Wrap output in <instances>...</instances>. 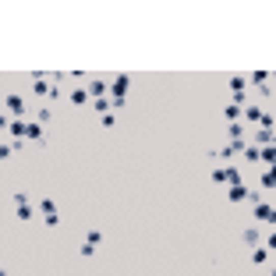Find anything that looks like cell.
Instances as JSON below:
<instances>
[{
  "label": "cell",
  "mask_w": 276,
  "mask_h": 276,
  "mask_svg": "<svg viewBox=\"0 0 276 276\" xmlns=\"http://www.w3.org/2000/svg\"><path fill=\"white\" fill-rule=\"evenodd\" d=\"M212 181L234 188V184H241V167H216V170H212Z\"/></svg>",
  "instance_id": "1"
},
{
  "label": "cell",
  "mask_w": 276,
  "mask_h": 276,
  "mask_svg": "<svg viewBox=\"0 0 276 276\" xmlns=\"http://www.w3.org/2000/svg\"><path fill=\"white\" fill-rule=\"evenodd\" d=\"M227 199H230L234 206H241V202H252V206H259V202H262V195H259V191H248L244 184H234V188L227 191Z\"/></svg>",
  "instance_id": "2"
},
{
  "label": "cell",
  "mask_w": 276,
  "mask_h": 276,
  "mask_svg": "<svg viewBox=\"0 0 276 276\" xmlns=\"http://www.w3.org/2000/svg\"><path fill=\"white\" fill-rule=\"evenodd\" d=\"M4 110H7L14 121H25V114H29L25 99H21V96H14V92H7V96H4Z\"/></svg>",
  "instance_id": "3"
},
{
  "label": "cell",
  "mask_w": 276,
  "mask_h": 276,
  "mask_svg": "<svg viewBox=\"0 0 276 276\" xmlns=\"http://www.w3.org/2000/svg\"><path fill=\"white\" fill-rule=\"evenodd\" d=\"M32 92L39 99H57V81H46V78H36L32 81Z\"/></svg>",
  "instance_id": "4"
},
{
  "label": "cell",
  "mask_w": 276,
  "mask_h": 276,
  "mask_svg": "<svg viewBox=\"0 0 276 276\" xmlns=\"http://www.w3.org/2000/svg\"><path fill=\"white\" fill-rule=\"evenodd\" d=\"M14 206H18V219H32V216H36V206L29 202L25 191H14Z\"/></svg>",
  "instance_id": "5"
},
{
  "label": "cell",
  "mask_w": 276,
  "mask_h": 276,
  "mask_svg": "<svg viewBox=\"0 0 276 276\" xmlns=\"http://www.w3.org/2000/svg\"><path fill=\"white\" fill-rule=\"evenodd\" d=\"M39 212H43V223H46V227H61V212H57V206H53L50 199L39 202Z\"/></svg>",
  "instance_id": "6"
},
{
  "label": "cell",
  "mask_w": 276,
  "mask_h": 276,
  "mask_svg": "<svg viewBox=\"0 0 276 276\" xmlns=\"http://www.w3.org/2000/svg\"><path fill=\"white\" fill-rule=\"evenodd\" d=\"M4 135L25 142V138H29V121H7V124H4Z\"/></svg>",
  "instance_id": "7"
},
{
  "label": "cell",
  "mask_w": 276,
  "mask_h": 276,
  "mask_svg": "<svg viewBox=\"0 0 276 276\" xmlns=\"http://www.w3.org/2000/svg\"><path fill=\"white\" fill-rule=\"evenodd\" d=\"M128 85H131V78H128V74H117V78L110 81V92H114V99H124Z\"/></svg>",
  "instance_id": "8"
},
{
  "label": "cell",
  "mask_w": 276,
  "mask_h": 276,
  "mask_svg": "<svg viewBox=\"0 0 276 276\" xmlns=\"http://www.w3.org/2000/svg\"><path fill=\"white\" fill-rule=\"evenodd\" d=\"M85 89H89V96H92V99H103V96L110 92V85H106L103 78H92V81H89Z\"/></svg>",
  "instance_id": "9"
},
{
  "label": "cell",
  "mask_w": 276,
  "mask_h": 276,
  "mask_svg": "<svg viewBox=\"0 0 276 276\" xmlns=\"http://www.w3.org/2000/svg\"><path fill=\"white\" fill-rule=\"evenodd\" d=\"M255 142H259V149L276 145V131H273V128H259V131H255Z\"/></svg>",
  "instance_id": "10"
},
{
  "label": "cell",
  "mask_w": 276,
  "mask_h": 276,
  "mask_svg": "<svg viewBox=\"0 0 276 276\" xmlns=\"http://www.w3.org/2000/svg\"><path fill=\"white\" fill-rule=\"evenodd\" d=\"M18 149H21V142H18V138H4V145H0V156H4V159H11Z\"/></svg>",
  "instance_id": "11"
},
{
  "label": "cell",
  "mask_w": 276,
  "mask_h": 276,
  "mask_svg": "<svg viewBox=\"0 0 276 276\" xmlns=\"http://www.w3.org/2000/svg\"><path fill=\"white\" fill-rule=\"evenodd\" d=\"M269 255H273V252H269L266 244H262V248H252V266H266V262H269Z\"/></svg>",
  "instance_id": "12"
},
{
  "label": "cell",
  "mask_w": 276,
  "mask_h": 276,
  "mask_svg": "<svg viewBox=\"0 0 276 276\" xmlns=\"http://www.w3.org/2000/svg\"><path fill=\"white\" fill-rule=\"evenodd\" d=\"M255 212V219H266V223H273V212H276V206H266V202H259V206L252 209Z\"/></svg>",
  "instance_id": "13"
},
{
  "label": "cell",
  "mask_w": 276,
  "mask_h": 276,
  "mask_svg": "<svg viewBox=\"0 0 276 276\" xmlns=\"http://www.w3.org/2000/svg\"><path fill=\"white\" fill-rule=\"evenodd\" d=\"M89 99H92V96H89V89H81V85H78V89L71 92V103H74V106H85Z\"/></svg>",
  "instance_id": "14"
},
{
  "label": "cell",
  "mask_w": 276,
  "mask_h": 276,
  "mask_svg": "<svg viewBox=\"0 0 276 276\" xmlns=\"http://www.w3.org/2000/svg\"><path fill=\"white\" fill-rule=\"evenodd\" d=\"M223 117H227V121H230V124H237V121H241V117H244V106H234V103H230V106H227V110H223Z\"/></svg>",
  "instance_id": "15"
},
{
  "label": "cell",
  "mask_w": 276,
  "mask_h": 276,
  "mask_svg": "<svg viewBox=\"0 0 276 276\" xmlns=\"http://www.w3.org/2000/svg\"><path fill=\"white\" fill-rule=\"evenodd\" d=\"M241 156H244V163H262V149H259V145H248Z\"/></svg>",
  "instance_id": "16"
},
{
  "label": "cell",
  "mask_w": 276,
  "mask_h": 276,
  "mask_svg": "<svg viewBox=\"0 0 276 276\" xmlns=\"http://www.w3.org/2000/svg\"><path fill=\"white\" fill-rule=\"evenodd\" d=\"M244 244H262V234H259V227H244Z\"/></svg>",
  "instance_id": "17"
},
{
  "label": "cell",
  "mask_w": 276,
  "mask_h": 276,
  "mask_svg": "<svg viewBox=\"0 0 276 276\" xmlns=\"http://www.w3.org/2000/svg\"><path fill=\"white\" fill-rule=\"evenodd\" d=\"M29 138H32V142H46V135H43V124H39V121H29Z\"/></svg>",
  "instance_id": "18"
},
{
  "label": "cell",
  "mask_w": 276,
  "mask_h": 276,
  "mask_svg": "<svg viewBox=\"0 0 276 276\" xmlns=\"http://www.w3.org/2000/svg\"><path fill=\"white\" fill-rule=\"evenodd\" d=\"M244 121L248 124H262V110L259 106H244Z\"/></svg>",
  "instance_id": "19"
},
{
  "label": "cell",
  "mask_w": 276,
  "mask_h": 276,
  "mask_svg": "<svg viewBox=\"0 0 276 276\" xmlns=\"http://www.w3.org/2000/svg\"><path fill=\"white\" fill-rule=\"evenodd\" d=\"M262 188H266V191H276V167H269V170L262 174Z\"/></svg>",
  "instance_id": "20"
},
{
  "label": "cell",
  "mask_w": 276,
  "mask_h": 276,
  "mask_svg": "<svg viewBox=\"0 0 276 276\" xmlns=\"http://www.w3.org/2000/svg\"><path fill=\"white\" fill-rule=\"evenodd\" d=\"M248 85H252V81H248L244 74H234V78H230V89H234V92H244Z\"/></svg>",
  "instance_id": "21"
},
{
  "label": "cell",
  "mask_w": 276,
  "mask_h": 276,
  "mask_svg": "<svg viewBox=\"0 0 276 276\" xmlns=\"http://www.w3.org/2000/svg\"><path fill=\"white\" fill-rule=\"evenodd\" d=\"M262 163L276 167V145H266V149H262Z\"/></svg>",
  "instance_id": "22"
},
{
  "label": "cell",
  "mask_w": 276,
  "mask_h": 276,
  "mask_svg": "<svg viewBox=\"0 0 276 276\" xmlns=\"http://www.w3.org/2000/svg\"><path fill=\"white\" fill-rule=\"evenodd\" d=\"M266 78H269V71H255L248 81H252V85H259V89H266Z\"/></svg>",
  "instance_id": "23"
},
{
  "label": "cell",
  "mask_w": 276,
  "mask_h": 276,
  "mask_svg": "<svg viewBox=\"0 0 276 276\" xmlns=\"http://www.w3.org/2000/svg\"><path fill=\"white\" fill-rule=\"evenodd\" d=\"M85 241H92V244L99 248V244H103V230H89V237H85Z\"/></svg>",
  "instance_id": "24"
},
{
  "label": "cell",
  "mask_w": 276,
  "mask_h": 276,
  "mask_svg": "<svg viewBox=\"0 0 276 276\" xmlns=\"http://www.w3.org/2000/svg\"><path fill=\"white\" fill-rule=\"evenodd\" d=\"M78 252H81V255H85V259H92V255H96V244H92V241H85V244H81V248H78Z\"/></svg>",
  "instance_id": "25"
},
{
  "label": "cell",
  "mask_w": 276,
  "mask_h": 276,
  "mask_svg": "<svg viewBox=\"0 0 276 276\" xmlns=\"http://www.w3.org/2000/svg\"><path fill=\"white\" fill-rule=\"evenodd\" d=\"M36 121H39V124H50V106H43V110L36 114Z\"/></svg>",
  "instance_id": "26"
},
{
  "label": "cell",
  "mask_w": 276,
  "mask_h": 276,
  "mask_svg": "<svg viewBox=\"0 0 276 276\" xmlns=\"http://www.w3.org/2000/svg\"><path fill=\"white\" fill-rule=\"evenodd\" d=\"M266 248H269V252H273V255H276V230H273V234H269V237H266Z\"/></svg>",
  "instance_id": "27"
},
{
  "label": "cell",
  "mask_w": 276,
  "mask_h": 276,
  "mask_svg": "<svg viewBox=\"0 0 276 276\" xmlns=\"http://www.w3.org/2000/svg\"><path fill=\"white\" fill-rule=\"evenodd\" d=\"M273 230H276V212H273Z\"/></svg>",
  "instance_id": "28"
},
{
  "label": "cell",
  "mask_w": 276,
  "mask_h": 276,
  "mask_svg": "<svg viewBox=\"0 0 276 276\" xmlns=\"http://www.w3.org/2000/svg\"><path fill=\"white\" fill-rule=\"evenodd\" d=\"M273 131H276V117H273Z\"/></svg>",
  "instance_id": "29"
},
{
  "label": "cell",
  "mask_w": 276,
  "mask_h": 276,
  "mask_svg": "<svg viewBox=\"0 0 276 276\" xmlns=\"http://www.w3.org/2000/svg\"><path fill=\"white\" fill-rule=\"evenodd\" d=\"M273 276H276V266H273Z\"/></svg>",
  "instance_id": "30"
}]
</instances>
